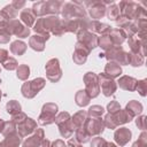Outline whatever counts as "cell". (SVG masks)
I'll return each instance as SVG.
<instances>
[{
    "instance_id": "1",
    "label": "cell",
    "mask_w": 147,
    "mask_h": 147,
    "mask_svg": "<svg viewBox=\"0 0 147 147\" xmlns=\"http://www.w3.org/2000/svg\"><path fill=\"white\" fill-rule=\"evenodd\" d=\"M51 108V103L49 105H46V106H44V108H42V114H41V116H40V124H44L45 123V119H47L46 121V124H49V123H52L53 121H54V114L56 113V110H57V107L55 106V105H53V107H52V109H49Z\"/></svg>"
},
{
    "instance_id": "2",
    "label": "cell",
    "mask_w": 147,
    "mask_h": 147,
    "mask_svg": "<svg viewBox=\"0 0 147 147\" xmlns=\"http://www.w3.org/2000/svg\"><path fill=\"white\" fill-rule=\"evenodd\" d=\"M100 84H101V87H102V91H103V94L105 95H110V94H113L114 92H115V90H116V85H115V83L110 79V78H108L106 75H101L100 76Z\"/></svg>"
},
{
    "instance_id": "3",
    "label": "cell",
    "mask_w": 147,
    "mask_h": 147,
    "mask_svg": "<svg viewBox=\"0 0 147 147\" xmlns=\"http://www.w3.org/2000/svg\"><path fill=\"white\" fill-rule=\"evenodd\" d=\"M130 138H131V132L125 127L119 129L115 133V139L119 145H125L130 140Z\"/></svg>"
},
{
    "instance_id": "4",
    "label": "cell",
    "mask_w": 147,
    "mask_h": 147,
    "mask_svg": "<svg viewBox=\"0 0 147 147\" xmlns=\"http://www.w3.org/2000/svg\"><path fill=\"white\" fill-rule=\"evenodd\" d=\"M30 46L33 49L42 51L44 49V39H41L40 36H33L30 40Z\"/></svg>"
},
{
    "instance_id": "5",
    "label": "cell",
    "mask_w": 147,
    "mask_h": 147,
    "mask_svg": "<svg viewBox=\"0 0 147 147\" xmlns=\"http://www.w3.org/2000/svg\"><path fill=\"white\" fill-rule=\"evenodd\" d=\"M25 48H26V45L22 41H15L11 44V52L15 53V54H23L25 52Z\"/></svg>"
},
{
    "instance_id": "6",
    "label": "cell",
    "mask_w": 147,
    "mask_h": 147,
    "mask_svg": "<svg viewBox=\"0 0 147 147\" xmlns=\"http://www.w3.org/2000/svg\"><path fill=\"white\" fill-rule=\"evenodd\" d=\"M76 101H77V105H79V106H85V105H87L88 101H90V95L86 94L84 91H79V93H78L77 96H76Z\"/></svg>"
},
{
    "instance_id": "7",
    "label": "cell",
    "mask_w": 147,
    "mask_h": 147,
    "mask_svg": "<svg viewBox=\"0 0 147 147\" xmlns=\"http://www.w3.org/2000/svg\"><path fill=\"white\" fill-rule=\"evenodd\" d=\"M18 144H20V138H17L16 136H10V137L6 138L2 146L3 147H17Z\"/></svg>"
},
{
    "instance_id": "8",
    "label": "cell",
    "mask_w": 147,
    "mask_h": 147,
    "mask_svg": "<svg viewBox=\"0 0 147 147\" xmlns=\"http://www.w3.org/2000/svg\"><path fill=\"white\" fill-rule=\"evenodd\" d=\"M106 71L109 74V75H111V76H118L119 74H121V68H119V65H117L116 63H109L107 67H106Z\"/></svg>"
},
{
    "instance_id": "9",
    "label": "cell",
    "mask_w": 147,
    "mask_h": 147,
    "mask_svg": "<svg viewBox=\"0 0 147 147\" xmlns=\"http://www.w3.org/2000/svg\"><path fill=\"white\" fill-rule=\"evenodd\" d=\"M41 139H42V137L39 138V137L36 134V136L31 137L29 140H26V141L24 142L23 147H38L39 144H40V140H41Z\"/></svg>"
},
{
    "instance_id": "10",
    "label": "cell",
    "mask_w": 147,
    "mask_h": 147,
    "mask_svg": "<svg viewBox=\"0 0 147 147\" xmlns=\"http://www.w3.org/2000/svg\"><path fill=\"white\" fill-rule=\"evenodd\" d=\"M21 110V106L15 102V101H10L8 105H7V111L10 113V114H14V113H20Z\"/></svg>"
},
{
    "instance_id": "11",
    "label": "cell",
    "mask_w": 147,
    "mask_h": 147,
    "mask_svg": "<svg viewBox=\"0 0 147 147\" xmlns=\"http://www.w3.org/2000/svg\"><path fill=\"white\" fill-rule=\"evenodd\" d=\"M29 76V68L26 65H21L17 70V77L21 79H25Z\"/></svg>"
},
{
    "instance_id": "12",
    "label": "cell",
    "mask_w": 147,
    "mask_h": 147,
    "mask_svg": "<svg viewBox=\"0 0 147 147\" xmlns=\"http://www.w3.org/2000/svg\"><path fill=\"white\" fill-rule=\"evenodd\" d=\"M21 17L23 18V21L28 24V25H31L32 22H33V16L31 15V13L29 10H24L22 14H21Z\"/></svg>"
},
{
    "instance_id": "13",
    "label": "cell",
    "mask_w": 147,
    "mask_h": 147,
    "mask_svg": "<svg viewBox=\"0 0 147 147\" xmlns=\"http://www.w3.org/2000/svg\"><path fill=\"white\" fill-rule=\"evenodd\" d=\"M3 65H5L6 69H8V70H13V69L16 68L17 63H16V61H15L13 57H9L6 62H3Z\"/></svg>"
},
{
    "instance_id": "14",
    "label": "cell",
    "mask_w": 147,
    "mask_h": 147,
    "mask_svg": "<svg viewBox=\"0 0 147 147\" xmlns=\"http://www.w3.org/2000/svg\"><path fill=\"white\" fill-rule=\"evenodd\" d=\"M102 113H103V108H101L99 106H93L92 108H90V114L93 115V116L102 115Z\"/></svg>"
},
{
    "instance_id": "15",
    "label": "cell",
    "mask_w": 147,
    "mask_h": 147,
    "mask_svg": "<svg viewBox=\"0 0 147 147\" xmlns=\"http://www.w3.org/2000/svg\"><path fill=\"white\" fill-rule=\"evenodd\" d=\"M108 109H109V111H110V113H113V114H114V113H116V111H118V110H119V106L117 105V102H116V101H113L111 103H109V105H108Z\"/></svg>"
},
{
    "instance_id": "16",
    "label": "cell",
    "mask_w": 147,
    "mask_h": 147,
    "mask_svg": "<svg viewBox=\"0 0 147 147\" xmlns=\"http://www.w3.org/2000/svg\"><path fill=\"white\" fill-rule=\"evenodd\" d=\"M106 144V141L103 140V139H101V138H96L93 142H92V147H99L100 145H105Z\"/></svg>"
},
{
    "instance_id": "17",
    "label": "cell",
    "mask_w": 147,
    "mask_h": 147,
    "mask_svg": "<svg viewBox=\"0 0 147 147\" xmlns=\"http://www.w3.org/2000/svg\"><path fill=\"white\" fill-rule=\"evenodd\" d=\"M6 57H7V51L0 49V62H2L3 59H6Z\"/></svg>"
},
{
    "instance_id": "18",
    "label": "cell",
    "mask_w": 147,
    "mask_h": 147,
    "mask_svg": "<svg viewBox=\"0 0 147 147\" xmlns=\"http://www.w3.org/2000/svg\"><path fill=\"white\" fill-rule=\"evenodd\" d=\"M108 147H116L114 144H110V145H108Z\"/></svg>"
},
{
    "instance_id": "19",
    "label": "cell",
    "mask_w": 147,
    "mask_h": 147,
    "mask_svg": "<svg viewBox=\"0 0 147 147\" xmlns=\"http://www.w3.org/2000/svg\"><path fill=\"white\" fill-rule=\"evenodd\" d=\"M48 144H49V141H47V140H46V141H45V142H44V145H46V146H47V145H48Z\"/></svg>"
}]
</instances>
